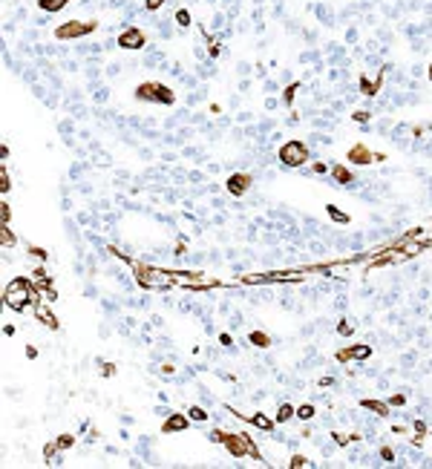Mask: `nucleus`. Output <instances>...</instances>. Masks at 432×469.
I'll use <instances>...</instances> for the list:
<instances>
[{"label":"nucleus","instance_id":"20e7f679","mask_svg":"<svg viewBox=\"0 0 432 469\" xmlns=\"http://www.w3.org/2000/svg\"><path fill=\"white\" fill-rule=\"evenodd\" d=\"M297 415H300L303 420H308V418H311V406H303V409L297 412Z\"/></svg>","mask_w":432,"mask_h":469},{"label":"nucleus","instance_id":"f257e3e1","mask_svg":"<svg viewBox=\"0 0 432 469\" xmlns=\"http://www.w3.org/2000/svg\"><path fill=\"white\" fill-rule=\"evenodd\" d=\"M279 159H283L288 167L303 164V162H306V147H303V141H288V144L279 150Z\"/></svg>","mask_w":432,"mask_h":469},{"label":"nucleus","instance_id":"39448f33","mask_svg":"<svg viewBox=\"0 0 432 469\" xmlns=\"http://www.w3.org/2000/svg\"><path fill=\"white\" fill-rule=\"evenodd\" d=\"M286 418H291V409H288V406H283V409H279V420H286Z\"/></svg>","mask_w":432,"mask_h":469},{"label":"nucleus","instance_id":"7ed1b4c3","mask_svg":"<svg viewBox=\"0 0 432 469\" xmlns=\"http://www.w3.org/2000/svg\"><path fill=\"white\" fill-rule=\"evenodd\" d=\"M418 360V351H409V354H403L401 357V366H412V363H415Z\"/></svg>","mask_w":432,"mask_h":469},{"label":"nucleus","instance_id":"f03ea898","mask_svg":"<svg viewBox=\"0 0 432 469\" xmlns=\"http://www.w3.org/2000/svg\"><path fill=\"white\" fill-rule=\"evenodd\" d=\"M141 44H144V35H141V29H127L124 35L118 37V46H124V49H139Z\"/></svg>","mask_w":432,"mask_h":469},{"label":"nucleus","instance_id":"423d86ee","mask_svg":"<svg viewBox=\"0 0 432 469\" xmlns=\"http://www.w3.org/2000/svg\"><path fill=\"white\" fill-rule=\"evenodd\" d=\"M159 3H161V0H147V9H156Z\"/></svg>","mask_w":432,"mask_h":469}]
</instances>
